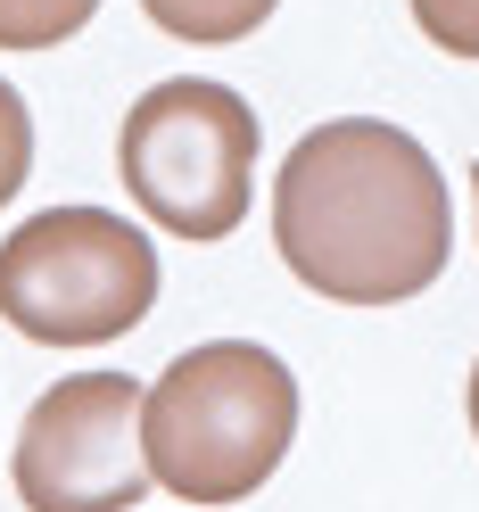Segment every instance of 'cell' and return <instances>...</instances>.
<instances>
[{
    "mask_svg": "<svg viewBox=\"0 0 479 512\" xmlns=\"http://www.w3.org/2000/svg\"><path fill=\"white\" fill-rule=\"evenodd\" d=\"M273 248L331 306H405L446 273L455 207L438 157L380 116H331L281 157Z\"/></svg>",
    "mask_w": 479,
    "mask_h": 512,
    "instance_id": "cell-1",
    "label": "cell"
},
{
    "mask_svg": "<svg viewBox=\"0 0 479 512\" xmlns=\"http://www.w3.org/2000/svg\"><path fill=\"white\" fill-rule=\"evenodd\" d=\"M298 438V380L257 339H207L141 397L149 479L182 504H240L281 471Z\"/></svg>",
    "mask_w": 479,
    "mask_h": 512,
    "instance_id": "cell-2",
    "label": "cell"
},
{
    "mask_svg": "<svg viewBox=\"0 0 479 512\" xmlns=\"http://www.w3.org/2000/svg\"><path fill=\"white\" fill-rule=\"evenodd\" d=\"M257 149L265 124L215 75H174L133 100L116 133V174L133 190L149 223H166L174 240H223L240 232L248 199H257Z\"/></svg>",
    "mask_w": 479,
    "mask_h": 512,
    "instance_id": "cell-3",
    "label": "cell"
},
{
    "mask_svg": "<svg viewBox=\"0 0 479 512\" xmlns=\"http://www.w3.org/2000/svg\"><path fill=\"white\" fill-rule=\"evenodd\" d=\"M157 306V248L108 207H42L0 240V323L42 347L124 339Z\"/></svg>",
    "mask_w": 479,
    "mask_h": 512,
    "instance_id": "cell-4",
    "label": "cell"
},
{
    "mask_svg": "<svg viewBox=\"0 0 479 512\" xmlns=\"http://www.w3.org/2000/svg\"><path fill=\"white\" fill-rule=\"evenodd\" d=\"M141 380L75 372L34 397L17 430V496L25 512H133L149 496L141 455Z\"/></svg>",
    "mask_w": 479,
    "mask_h": 512,
    "instance_id": "cell-5",
    "label": "cell"
},
{
    "mask_svg": "<svg viewBox=\"0 0 479 512\" xmlns=\"http://www.w3.org/2000/svg\"><path fill=\"white\" fill-rule=\"evenodd\" d=\"M149 25H166L174 42H199V50H223L240 34H257V25L281 9V0H141Z\"/></svg>",
    "mask_w": 479,
    "mask_h": 512,
    "instance_id": "cell-6",
    "label": "cell"
},
{
    "mask_svg": "<svg viewBox=\"0 0 479 512\" xmlns=\"http://www.w3.org/2000/svg\"><path fill=\"white\" fill-rule=\"evenodd\" d=\"M100 0H0V50H58L83 34Z\"/></svg>",
    "mask_w": 479,
    "mask_h": 512,
    "instance_id": "cell-7",
    "label": "cell"
},
{
    "mask_svg": "<svg viewBox=\"0 0 479 512\" xmlns=\"http://www.w3.org/2000/svg\"><path fill=\"white\" fill-rule=\"evenodd\" d=\"M25 174H34V116H25L17 83L0 75V207L25 190Z\"/></svg>",
    "mask_w": 479,
    "mask_h": 512,
    "instance_id": "cell-8",
    "label": "cell"
},
{
    "mask_svg": "<svg viewBox=\"0 0 479 512\" xmlns=\"http://www.w3.org/2000/svg\"><path fill=\"white\" fill-rule=\"evenodd\" d=\"M413 25L446 58H479V0H413Z\"/></svg>",
    "mask_w": 479,
    "mask_h": 512,
    "instance_id": "cell-9",
    "label": "cell"
},
{
    "mask_svg": "<svg viewBox=\"0 0 479 512\" xmlns=\"http://www.w3.org/2000/svg\"><path fill=\"white\" fill-rule=\"evenodd\" d=\"M471 430H479V364H471Z\"/></svg>",
    "mask_w": 479,
    "mask_h": 512,
    "instance_id": "cell-10",
    "label": "cell"
},
{
    "mask_svg": "<svg viewBox=\"0 0 479 512\" xmlns=\"http://www.w3.org/2000/svg\"><path fill=\"white\" fill-rule=\"evenodd\" d=\"M471 199H479V166H471Z\"/></svg>",
    "mask_w": 479,
    "mask_h": 512,
    "instance_id": "cell-11",
    "label": "cell"
}]
</instances>
